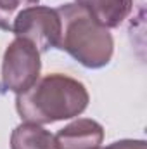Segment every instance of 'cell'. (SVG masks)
I'll list each match as a JSON object with an SVG mask.
<instances>
[{"instance_id":"3","label":"cell","mask_w":147,"mask_h":149,"mask_svg":"<svg viewBox=\"0 0 147 149\" xmlns=\"http://www.w3.org/2000/svg\"><path fill=\"white\" fill-rule=\"evenodd\" d=\"M42 71L38 49L26 38L16 37L5 49L0 71V94H23L35 85Z\"/></svg>"},{"instance_id":"6","label":"cell","mask_w":147,"mask_h":149,"mask_svg":"<svg viewBox=\"0 0 147 149\" xmlns=\"http://www.w3.org/2000/svg\"><path fill=\"white\" fill-rule=\"evenodd\" d=\"M88 16L104 28H118L132 14L133 0H76Z\"/></svg>"},{"instance_id":"2","label":"cell","mask_w":147,"mask_h":149,"mask_svg":"<svg viewBox=\"0 0 147 149\" xmlns=\"http://www.w3.org/2000/svg\"><path fill=\"white\" fill-rule=\"evenodd\" d=\"M61 17V50L68 52L74 61L88 70L107 66L114 54V40L107 28L95 23L85 9L76 3L57 7Z\"/></svg>"},{"instance_id":"9","label":"cell","mask_w":147,"mask_h":149,"mask_svg":"<svg viewBox=\"0 0 147 149\" xmlns=\"http://www.w3.org/2000/svg\"><path fill=\"white\" fill-rule=\"evenodd\" d=\"M99 149H147V142L142 139H121Z\"/></svg>"},{"instance_id":"1","label":"cell","mask_w":147,"mask_h":149,"mask_svg":"<svg viewBox=\"0 0 147 149\" xmlns=\"http://www.w3.org/2000/svg\"><path fill=\"white\" fill-rule=\"evenodd\" d=\"M87 87L68 74L50 73L38 78L33 87L16 95V109L24 121L49 125L80 116L88 108Z\"/></svg>"},{"instance_id":"8","label":"cell","mask_w":147,"mask_h":149,"mask_svg":"<svg viewBox=\"0 0 147 149\" xmlns=\"http://www.w3.org/2000/svg\"><path fill=\"white\" fill-rule=\"evenodd\" d=\"M38 3L40 0H0V30L12 33L19 14Z\"/></svg>"},{"instance_id":"7","label":"cell","mask_w":147,"mask_h":149,"mask_svg":"<svg viewBox=\"0 0 147 149\" xmlns=\"http://www.w3.org/2000/svg\"><path fill=\"white\" fill-rule=\"evenodd\" d=\"M10 149H55V141L42 125L24 121L12 130Z\"/></svg>"},{"instance_id":"4","label":"cell","mask_w":147,"mask_h":149,"mask_svg":"<svg viewBox=\"0 0 147 149\" xmlns=\"http://www.w3.org/2000/svg\"><path fill=\"white\" fill-rule=\"evenodd\" d=\"M12 33L16 37L30 40L40 54L50 49H57L61 38V17L57 9L33 5L23 10L14 23Z\"/></svg>"},{"instance_id":"5","label":"cell","mask_w":147,"mask_h":149,"mask_svg":"<svg viewBox=\"0 0 147 149\" xmlns=\"http://www.w3.org/2000/svg\"><path fill=\"white\" fill-rule=\"evenodd\" d=\"M55 149H99L104 141V128L90 118H78L61 128L55 135Z\"/></svg>"}]
</instances>
